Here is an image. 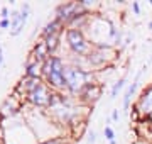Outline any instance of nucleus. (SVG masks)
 <instances>
[{
	"instance_id": "nucleus-1",
	"label": "nucleus",
	"mask_w": 152,
	"mask_h": 144,
	"mask_svg": "<svg viewBox=\"0 0 152 144\" xmlns=\"http://www.w3.org/2000/svg\"><path fill=\"white\" fill-rule=\"evenodd\" d=\"M64 80H66V93L75 97V98L88 83L96 82L95 80V70H83V68H78L75 65H66Z\"/></svg>"
},
{
	"instance_id": "nucleus-2",
	"label": "nucleus",
	"mask_w": 152,
	"mask_h": 144,
	"mask_svg": "<svg viewBox=\"0 0 152 144\" xmlns=\"http://www.w3.org/2000/svg\"><path fill=\"white\" fill-rule=\"evenodd\" d=\"M118 54H120V49L115 48L113 44H108V43H105V44H93V49L90 51L86 60L90 63V68H93L96 71V70H102L105 66L115 65Z\"/></svg>"
},
{
	"instance_id": "nucleus-3",
	"label": "nucleus",
	"mask_w": 152,
	"mask_h": 144,
	"mask_svg": "<svg viewBox=\"0 0 152 144\" xmlns=\"http://www.w3.org/2000/svg\"><path fill=\"white\" fill-rule=\"evenodd\" d=\"M64 39H66V44H68V49H69V54L85 56L86 58L90 54V51L93 49V44H91V41H90V37L81 29H68L66 27Z\"/></svg>"
},
{
	"instance_id": "nucleus-4",
	"label": "nucleus",
	"mask_w": 152,
	"mask_h": 144,
	"mask_svg": "<svg viewBox=\"0 0 152 144\" xmlns=\"http://www.w3.org/2000/svg\"><path fill=\"white\" fill-rule=\"evenodd\" d=\"M51 93H53V90H51L48 85L42 82L37 88H34L32 92H29V93L26 95V102H27L29 105H32L34 109L44 110V109H49Z\"/></svg>"
},
{
	"instance_id": "nucleus-5",
	"label": "nucleus",
	"mask_w": 152,
	"mask_h": 144,
	"mask_svg": "<svg viewBox=\"0 0 152 144\" xmlns=\"http://www.w3.org/2000/svg\"><path fill=\"white\" fill-rule=\"evenodd\" d=\"M102 93H103V85L96 83V82H91V83H88L86 87L80 92V95H78L76 98H78V102H80L83 107H88V109H90V107H93L98 100H100Z\"/></svg>"
},
{
	"instance_id": "nucleus-6",
	"label": "nucleus",
	"mask_w": 152,
	"mask_h": 144,
	"mask_svg": "<svg viewBox=\"0 0 152 144\" xmlns=\"http://www.w3.org/2000/svg\"><path fill=\"white\" fill-rule=\"evenodd\" d=\"M29 12H31V5L24 4L20 7V10H12L10 12V36H19L26 27V22L29 19Z\"/></svg>"
},
{
	"instance_id": "nucleus-7",
	"label": "nucleus",
	"mask_w": 152,
	"mask_h": 144,
	"mask_svg": "<svg viewBox=\"0 0 152 144\" xmlns=\"http://www.w3.org/2000/svg\"><path fill=\"white\" fill-rule=\"evenodd\" d=\"M22 104H24V98H20V97L15 95V93H12L10 97L2 104V107H0V119H2V120H4V119H10V117H14L15 114H19Z\"/></svg>"
},
{
	"instance_id": "nucleus-8",
	"label": "nucleus",
	"mask_w": 152,
	"mask_h": 144,
	"mask_svg": "<svg viewBox=\"0 0 152 144\" xmlns=\"http://www.w3.org/2000/svg\"><path fill=\"white\" fill-rule=\"evenodd\" d=\"M135 104H137V107L140 109L142 115L152 114V83H149L145 88L140 92L139 98L135 100Z\"/></svg>"
},
{
	"instance_id": "nucleus-9",
	"label": "nucleus",
	"mask_w": 152,
	"mask_h": 144,
	"mask_svg": "<svg viewBox=\"0 0 152 144\" xmlns=\"http://www.w3.org/2000/svg\"><path fill=\"white\" fill-rule=\"evenodd\" d=\"M42 65L41 61L34 60L32 56L29 54L26 65H24V76L27 78H42Z\"/></svg>"
},
{
	"instance_id": "nucleus-10",
	"label": "nucleus",
	"mask_w": 152,
	"mask_h": 144,
	"mask_svg": "<svg viewBox=\"0 0 152 144\" xmlns=\"http://www.w3.org/2000/svg\"><path fill=\"white\" fill-rule=\"evenodd\" d=\"M64 31H66V26L61 22L59 19L54 17V19H51L42 27V31H41V39H46L49 36H54V34H64Z\"/></svg>"
},
{
	"instance_id": "nucleus-11",
	"label": "nucleus",
	"mask_w": 152,
	"mask_h": 144,
	"mask_svg": "<svg viewBox=\"0 0 152 144\" xmlns=\"http://www.w3.org/2000/svg\"><path fill=\"white\" fill-rule=\"evenodd\" d=\"M140 76H142V73H137L135 78H134V82L129 85V88L125 90L124 100H122V109H124L125 112L130 109V102H132V98H134V95H135L137 88H139V85H140Z\"/></svg>"
},
{
	"instance_id": "nucleus-12",
	"label": "nucleus",
	"mask_w": 152,
	"mask_h": 144,
	"mask_svg": "<svg viewBox=\"0 0 152 144\" xmlns=\"http://www.w3.org/2000/svg\"><path fill=\"white\" fill-rule=\"evenodd\" d=\"M31 56H32L34 60H37V61H41V63H44L46 60H49L51 58V53H49V49H48V46H46V43H44L42 39L41 41H37L36 44H34V48H32V51H31Z\"/></svg>"
},
{
	"instance_id": "nucleus-13",
	"label": "nucleus",
	"mask_w": 152,
	"mask_h": 144,
	"mask_svg": "<svg viewBox=\"0 0 152 144\" xmlns=\"http://www.w3.org/2000/svg\"><path fill=\"white\" fill-rule=\"evenodd\" d=\"M61 36L63 34H54V36H49V37L42 39L44 43H46V46H48V49L51 54H54L56 51L59 49V46H61Z\"/></svg>"
},
{
	"instance_id": "nucleus-14",
	"label": "nucleus",
	"mask_w": 152,
	"mask_h": 144,
	"mask_svg": "<svg viewBox=\"0 0 152 144\" xmlns=\"http://www.w3.org/2000/svg\"><path fill=\"white\" fill-rule=\"evenodd\" d=\"M125 83H127V75L120 76L118 80L113 83V87H112V90H110V98H117L118 92H122V90L125 88Z\"/></svg>"
},
{
	"instance_id": "nucleus-15",
	"label": "nucleus",
	"mask_w": 152,
	"mask_h": 144,
	"mask_svg": "<svg viewBox=\"0 0 152 144\" xmlns=\"http://www.w3.org/2000/svg\"><path fill=\"white\" fill-rule=\"evenodd\" d=\"M130 119L134 122H139L142 119V114H140V109H139V107H137V104L135 102H134V104H132V109H130Z\"/></svg>"
},
{
	"instance_id": "nucleus-16",
	"label": "nucleus",
	"mask_w": 152,
	"mask_h": 144,
	"mask_svg": "<svg viewBox=\"0 0 152 144\" xmlns=\"http://www.w3.org/2000/svg\"><path fill=\"white\" fill-rule=\"evenodd\" d=\"M39 144H71L68 139L64 137H51V139H44V141H41Z\"/></svg>"
},
{
	"instance_id": "nucleus-17",
	"label": "nucleus",
	"mask_w": 152,
	"mask_h": 144,
	"mask_svg": "<svg viewBox=\"0 0 152 144\" xmlns=\"http://www.w3.org/2000/svg\"><path fill=\"white\" fill-rule=\"evenodd\" d=\"M103 136H105V139H107L108 143H113V141H115V131H113V127H112V126H105Z\"/></svg>"
},
{
	"instance_id": "nucleus-18",
	"label": "nucleus",
	"mask_w": 152,
	"mask_h": 144,
	"mask_svg": "<svg viewBox=\"0 0 152 144\" xmlns=\"http://www.w3.org/2000/svg\"><path fill=\"white\" fill-rule=\"evenodd\" d=\"M86 141H88V144H95L96 143V132L95 131H88V134H86Z\"/></svg>"
},
{
	"instance_id": "nucleus-19",
	"label": "nucleus",
	"mask_w": 152,
	"mask_h": 144,
	"mask_svg": "<svg viewBox=\"0 0 152 144\" xmlns=\"http://www.w3.org/2000/svg\"><path fill=\"white\" fill-rule=\"evenodd\" d=\"M132 12H134L135 15H140L142 9H140V4H139V2H132Z\"/></svg>"
},
{
	"instance_id": "nucleus-20",
	"label": "nucleus",
	"mask_w": 152,
	"mask_h": 144,
	"mask_svg": "<svg viewBox=\"0 0 152 144\" xmlns=\"http://www.w3.org/2000/svg\"><path fill=\"white\" fill-rule=\"evenodd\" d=\"M10 27V19H0V29H9Z\"/></svg>"
},
{
	"instance_id": "nucleus-21",
	"label": "nucleus",
	"mask_w": 152,
	"mask_h": 144,
	"mask_svg": "<svg viewBox=\"0 0 152 144\" xmlns=\"http://www.w3.org/2000/svg\"><path fill=\"white\" fill-rule=\"evenodd\" d=\"M0 17H2V19H10V15H9V9H7V7H2V10H0Z\"/></svg>"
},
{
	"instance_id": "nucleus-22",
	"label": "nucleus",
	"mask_w": 152,
	"mask_h": 144,
	"mask_svg": "<svg viewBox=\"0 0 152 144\" xmlns=\"http://www.w3.org/2000/svg\"><path fill=\"white\" fill-rule=\"evenodd\" d=\"M110 119H112V120L113 122H117L120 119V112H118V109H115L113 112H112V117H110Z\"/></svg>"
},
{
	"instance_id": "nucleus-23",
	"label": "nucleus",
	"mask_w": 152,
	"mask_h": 144,
	"mask_svg": "<svg viewBox=\"0 0 152 144\" xmlns=\"http://www.w3.org/2000/svg\"><path fill=\"white\" fill-rule=\"evenodd\" d=\"M2 61H4V51H0V66H2Z\"/></svg>"
},
{
	"instance_id": "nucleus-24",
	"label": "nucleus",
	"mask_w": 152,
	"mask_h": 144,
	"mask_svg": "<svg viewBox=\"0 0 152 144\" xmlns=\"http://www.w3.org/2000/svg\"><path fill=\"white\" fill-rule=\"evenodd\" d=\"M147 27H149V29L152 31V21H149V24H147Z\"/></svg>"
},
{
	"instance_id": "nucleus-25",
	"label": "nucleus",
	"mask_w": 152,
	"mask_h": 144,
	"mask_svg": "<svg viewBox=\"0 0 152 144\" xmlns=\"http://www.w3.org/2000/svg\"><path fill=\"white\" fill-rule=\"evenodd\" d=\"M149 4H151V7H152V0H149Z\"/></svg>"
},
{
	"instance_id": "nucleus-26",
	"label": "nucleus",
	"mask_w": 152,
	"mask_h": 144,
	"mask_svg": "<svg viewBox=\"0 0 152 144\" xmlns=\"http://www.w3.org/2000/svg\"><path fill=\"white\" fill-rule=\"evenodd\" d=\"M0 51H2V44H0Z\"/></svg>"
}]
</instances>
